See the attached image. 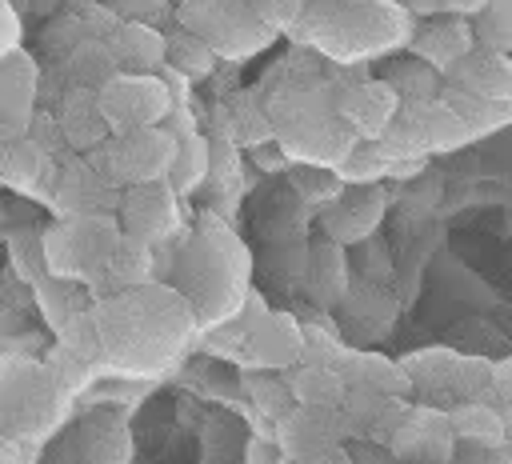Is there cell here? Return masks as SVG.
<instances>
[{
  "instance_id": "obj_1",
  "label": "cell",
  "mask_w": 512,
  "mask_h": 464,
  "mask_svg": "<svg viewBox=\"0 0 512 464\" xmlns=\"http://www.w3.org/2000/svg\"><path fill=\"white\" fill-rule=\"evenodd\" d=\"M100 108L112 124V132H128L140 124H152L168 108V88L156 76H112L100 88Z\"/></svg>"
},
{
  "instance_id": "obj_2",
  "label": "cell",
  "mask_w": 512,
  "mask_h": 464,
  "mask_svg": "<svg viewBox=\"0 0 512 464\" xmlns=\"http://www.w3.org/2000/svg\"><path fill=\"white\" fill-rule=\"evenodd\" d=\"M116 136L120 140L108 144V156L116 160V164H108V180L116 176V180H140L144 184V180H156L168 168V160H176V144L164 132H156L152 124L116 132Z\"/></svg>"
},
{
  "instance_id": "obj_3",
  "label": "cell",
  "mask_w": 512,
  "mask_h": 464,
  "mask_svg": "<svg viewBox=\"0 0 512 464\" xmlns=\"http://www.w3.org/2000/svg\"><path fill=\"white\" fill-rule=\"evenodd\" d=\"M392 456L400 460H456V432L448 412L436 408H408L400 428L392 432Z\"/></svg>"
},
{
  "instance_id": "obj_4",
  "label": "cell",
  "mask_w": 512,
  "mask_h": 464,
  "mask_svg": "<svg viewBox=\"0 0 512 464\" xmlns=\"http://www.w3.org/2000/svg\"><path fill=\"white\" fill-rule=\"evenodd\" d=\"M336 408H296L280 416V448L288 460H332L340 456Z\"/></svg>"
},
{
  "instance_id": "obj_5",
  "label": "cell",
  "mask_w": 512,
  "mask_h": 464,
  "mask_svg": "<svg viewBox=\"0 0 512 464\" xmlns=\"http://www.w3.org/2000/svg\"><path fill=\"white\" fill-rule=\"evenodd\" d=\"M380 216H384V192L372 184H360V188H352V192H344L340 188V196H336V204L324 212V232L336 240V244H364L368 240V232L380 224Z\"/></svg>"
},
{
  "instance_id": "obj_6",
  "label": "cell",
  "mask_w": 512,
  "mask_h": 464,
  "mask_svg": "<svg viewBox=\"0 0 512 464\" xmlns=\"http://www.w3.org/2000/svg\"><path fill=\"white\" fill-rule=\"evenodd\" d=\"M448 84L456 88H468L476 96H492V100H512V60L508 52H496V48H468L456 64L444 68Z\"/></svg>"
},
{
  "instance_id": "obj_7",
  "label": "cell",
  "mask_w": 512,
  "mask_h": 464,
  "mask_svg": "<svg viewBox=\"0 0 512 464\" xmlns=\"http://www.w3.org/2000/svg\"><path fill=\"white\" fill-rule=\"evenodd\" d=\"M244 348L252 352L256 364L264 368H288L300 360V348H304V328L288 316V312H264L256 320V328L248 332Z\"/></svg>"
},
{
  "instance_id": "obj_8",
  "label": "cell",
  "mask_w": 512,
  "mask_h": 464,
  "mask_svg": "<svg viewBox=\"0 0 512 464\" xmlns=\"http://www.w3.org/2000/svg\"><path fill=\"white\" fill-rule=\"evenodd\" d=\"M396 108H400V92H396L388 80H368V84H360V88H348L344 100H340V116H344L356 132H364L368 140L384 136V128L392 124Z\"/></svg>"
},
{
  "instance_id": "obj_9",
  "label": "cell",
  "mask_w": 512,
  "mask_h": 464,
  "mask_svg": "<svg viewBox=\"0 0 512 464\" xmlns=\"http://www.w3.org/2000/svg\"><path fill=\"white\" fill-rule=\"evenodd\" d=\"M336 368H340L348 388H372V392H384V396H408V388H412V376H408L404 360L396 364V360H388L380 352L344 348Z\"/></svg>"
},
{
  "instance_id": "obj_10",
  "label": "cell",
  "mask_w": 512,
  "mask_h": 464,
  "mask_svg": "<svg viewBox=\"0 0 512 464\" xmlns=\"http://www.w3.org/2000/svg\"><path fill=\"white\" fill-rule=\"evenodd\" d=\"M108 48L116 56L120 68H156L168 60V36L156 32L152 24L128 20L108 36Z\"/></svg>"
},
{
  "instance_id": "obj_11",
  "label": "cell",
  "mask_w": 512,
  "mask_h": 464,
  "mask_svg": "<svg viewBox=\"0 0 512 464\" xmlns=\"http://www.w3.org/2000/svg\"><path fill=\"white\" fill-rule=\"evenodd\" d=\"M288 388H292L296 404H304V408H340L344 392H348L336 364H312V360H304L300 368L288 372Z\"/></svg>"
},
{
  "instance_id": "obj_12",
  "label": "cell",
  "mask_w": 512,
  "mask_h": 464,
  "mask_svg": "<svg viewBox=\"0 0 512 464\" xmlns=\"http://www.w3.org/2000/svg\"><path fill=\"white\" fill-rule=\"evenodd\" d=\"M448 420H452L456 444L460 440H468V444H504V412L488 396L460 400L456 408H448Z\"/></svg>"
},
{
  "instance_id": "obj_13",
  "label": "cell",
  "mask_w": 512,
  "mask_h": 464,
  "mask_svg": "<svg viewBox=\"0 0 512 464\" xmlns=\"http://www.w3.org/2000/svg\"><path fill=\"white\" fill-rule=\"evenodd\" d=\"M60 128H64V136H68L76 148L100 144L104 132H108V116H104V108H100V92H88V88L72 92L68 104H64V116H60Z\"/></svg>"
},
{
  "instance_id": "obj_14",
  "label": "cell",
  "mask_w": 512,
  "mask_h": 464,
  "mask_svg": "<svg viewBox=\"0 0 512 464\" xmlns=\"http://www.w3.org/2000/svg\"><path fill=\"white\" fill-rule=\"evenodd\" d=\"M472 28H464V24H440V28H428L424 36H416L412 40V52H420V56H428L440 72L448 68V64H456L468 48H472Z\"/></svg>"
},
{
  "instance_id": "obj_15",
  "label": "cell",
  "mask_w": 512,
  "mask_h": 464,
  "mask_svg": "<svg viewBox=\"0 0 512 464\" xmlns=\"http://www.w3.org/2000/svg\"><path fill=\"white\" fill-rule=\"evenodd\" d=\"M392 152H388V144L376 136V140H368V144H360V148H352L340 164H336V176L340 180H348V184H368V180H376V176H384V172H392Z\"/></svg>"
},
{
  "instance_id": "obj_16",
  "label": "cell",
  "mask_w": 512,
  "mask_h": 464,
  "mask_svg": "<svg viewBox=\"0 0 512 464\" xmlns=\"http://www.w3.org/2000/svg\"><path fill=\"white\" fill-rule=\"evenodd\" d=\"M472 36L484 48L512 52V0H484L472 16Z\"/></svg>"
},
{
  "instance_id": "obj_17",
  "label": "cell",
  "mask_w": 512,
  "mask_h": 464,
  "mask_svg": "<svg viewBox=\"0 0 512 464\" xmlns=\"http://www.w3.org/2000/svg\"><path fill=\"white\" fill-rule=\"evenodd\" d=\"M168 60L180 76H208L212 60H216V48L200 32H176L168 40Z\"/></svg>"
},
{
  "instance_id": "obj_18",
  "label": "cell",
  "mask_w": 512,
  "mask_h": 464,
  "mask_svg": "<svg viewBox=\"0 0 512 464\" xmlns=\"http://www.w3.org/2000/svg\"><path fill=\"white\" fill-rule=\"evenodd\" d=\"M48 372L60 388H84L92 380V360H84L80 352H72L68 344H56L48 352Z\"/></svg>"
},
{
  "instance_id": "obj_19",
  "label": "cell",
  "mask_w": 512,
  "mask_h": 464,
  "mask_svg": "<svg viewBox=\"0 0 512 464\" xmlns=\"http://www.w3.org/2000/svg\"><path fill=\"white\" fill-rule=\"evenodd\" d=\"M36 296H40V304H44V312H48V324H52L56 332L64 328V320H68L72 312H80L72 288H64V284L52 280V276H40V280H36Z\"/></svg>"
},
{
  "instance_id": "obj_20",
  "label": "cell",
  "mask_w": 512,
  "mask_h": 464,
  "mask_svg": "<svg viewBox=\"0 0 512 464\" xmlns=\"http://www.w3.org/2000/svg\"><path fill=\"white\" fill-rule=\"evenodd\" d=\"M404 100H420V96H432V84H436V76H432V64H400V76L392 72V76H384Z\"/></svg>"
},
{
  "instance_id": "obj_21",
  "label": "cell",
  "mask_w": 512,
  "mask_h": 464,
  "mask_svg": "<svg viewBox=\"0 0 512 464\" xmlns=\"http://www.w3.org/2000/svg\"><path fill=\"white\" fill-rule=\"evenodd\" d=\"M252 12L272 24H292L304 12V0H252Z\"/></svg>"
},
{
  "instance_id": "obj_22",
  "label": "cell",
  "mask_w": 512,
  "mask_h": 464,
  "mask_svg": "<svg viewBox=\"0 0 512 464\" xmlns=\"http://www.w3.org/2000/svg\"><path fill=\"white\" fill-rule=\"evenodd\" d=\"M484 396H488L492 404H500V408H512V356L492 364V384H488Z\"/></svg>"
},
{
  "instance_id": "obj_23",
  "label": "cell",
  "mask_w": 512,
  "mask_h": 464,
  "mask_svg": "<svg viewBox=\"0 0 512 464\" xmlns=\"http://www.w3.org/2000/svg\"><path fill=\"white\" fill-rule=\"evenodd\" d=\"M480 4H484V0H448V8H456V12H468V8L476 12Z\"/></svg>"
}]
</instances>
